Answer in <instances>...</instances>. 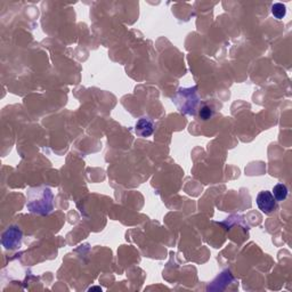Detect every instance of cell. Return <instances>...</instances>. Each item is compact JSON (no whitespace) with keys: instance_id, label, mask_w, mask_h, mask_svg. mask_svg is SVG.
Masks as SVG:
<instances>
[{"instance_id":"1","label":"cell","mask_w":292,"mask_h":292,"mask_svg":"<svg viewBox=\"0 0 292 292\" xmlns=\"http://www.w3.org/2000/svg\"><path fill=\"white\" fill-rule=\"evenodd\" d=\"M28 202L27 208L29 211L36 215H49L54 209V195L51 188L35 187L30 188L27 193Z\"/></svg>"},{"instance_id":"2","label":"cell","mask_w":292,"mask_h":292,"mask_svg":"<svg viewBox=\"0 0 292 292\" xmlns=\"http://www.w3.org/2000/svg\"><path fill=\"white\" fill-rule=\"evenodd\" d=\"M172 101L180 113L195 116L197 108L200 106L201 98L197 94V87L194 86L190 88H179Z\"/></svg>"},{"instance_id":"3","label":"cell","mask_w":292,"mask_h":292,"mask_svg":"<svg viewBox=\"0 0 292 292\" xmlns=\"http://www.w3.org/2000/svg\"><path fill=\"white\" fill-rule=\"evenodd\" d=\"M23 232L19 226H10L5 232L3 233L2 243L6 250H16L21 248L22 244Z\"/></svg>"},{"instance_id":"4","label":"cell","mask_w":292,"mask_h":292,"mask_svg":"<svg viewBox=\"0 0 292 292\" xmlns=\"http://www.w3.org/2000/svg\"><path fill=\"white\" fill-rule=\"evenodd\" d=\"M257 205L261 212H264L265 215H269L277 209V201L274 199L272 193L262 191L257 195Z\"/></svg>"},{"instance_id":"5","label":"cell","mask_w":292,"mask_h":292,"mask_svg":"<svg viewBox=\"0 0 292 292\" xmlns=\"http://www.w3.org/2000/svg\"><path fill=\"white\" fill-rule=\"evenodd\" d=\"M135 133L141 137H150L154 133V123L149 118H141L135 126Z\"/></svg>"},{"instance_id":"6","label":"cell","mask_w":292,"mask_h":292,"mask_svg":"<svg viewBox=\"0 0 292 292\" xmlns=\"http://www.w3.org/2000/svg\"><path fill=\"white\" fill-rule=\"evenodd\" d=\"M287 193H289V190H287L286 185L282 184V183H278L275 185L273 187V191H272V194L274 196V199L276 201H284L287 196Z\"/></svg>"},{"instance_id":"7","label":"cell","mask_w":292,"mask_h":292,"mask_svg":"<svg viewBox=\"0 0 292 292\" xmlns=\"http://www.w3.org/2000/svg\"><path fill=\"white\" fill-rule=\"evenodd\" d=\"M272 14L276 20H282L286 15V7L279 3L274 4L272 6Z\"/></svg>"},{"instance_id":"8","label":"cell","mask_w":292,"mask_h":292,"mask_svg":"<svg viewBox=\"0 0 292 292\" xmlns=\"http://www.w3.org/2000/svg\"><path fill=\"white\" fill-rule=\"evenodd\" d=\"M213 114H215V110H213V108H211V106H209L207 104L200 106L199 116L202 120L204 121L209 120V119H211L213 117Z\"/></svg>"},{"instance_id":"9","label":"cell","mask_w":292,"mask_h":292,"mask_svg":"<svg viewBox=\"0 0 292 292\" xmlns=\"http://www.w3.org/2000/svg\"><path fill=\"white\" fill-rule=\"evenodd\" d=\"M89 290H90V291H92V290H98V291H102L101 287H92V289H89Z\"/></svg>"}]
</instances>
